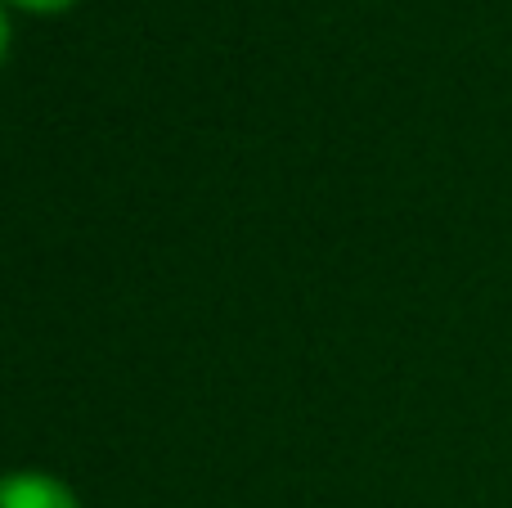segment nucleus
Masks as SVG:
<instances>
[{"label":"nucleus","mask_w":512,"mask_h":508,"mask_svg":"<svg viewBox=\"0 0 512 508\" xmlns=\"http://www.w3.org/2000/svg\"><path fill=\"white\" fill-rule=\"evenodd\" d=\"M5 45H9V23H5V9H0V59H5Z\"/></svg>","instance_id":"obj_3"},{"label":"nucleus","mask_w":512,"mask_h":508,"mask_svg":"<svg viewBox=\"0 0 512 508\" xmlns=\"http://www.w3.org/2000/svg\"><path fill=\"white\" fill-rule=\"evenodd\" d=\"M0 508H81L77 495L45 473H9L0 477Z\"/></svg>","instance_id":"obj_1"},{"label":"nucleus","mask_w":512,"mask_h":508,"mask_svg":"<svg viewBox=\"0 0 512 508\" xmlns=\"http://www.w3.org/2000/svg\"><path fill=\"white\" fill-rule=\"evenodd\" d=\"M14 5L32 9V14H54V9H68L72 0H14Z\"/></svg>","instance_id":"obj_2"}]
</instances>
